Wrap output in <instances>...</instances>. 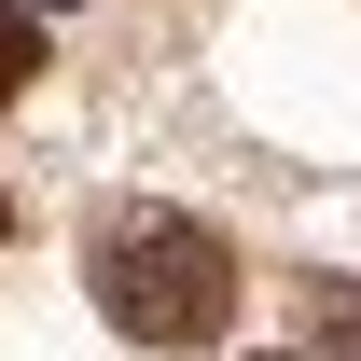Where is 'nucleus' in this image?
Masks as SVG:
<instances>
[{"instance_id": "obj_1", "label": "nucleus", "mask_w": 361, "mask_h": 361, "mask_svg": "<svg viewBox=\"0 0 361 361\" xmlns=\"http://www.w3.org/2000/svg\"><path fill=\"white\" fill-rule=\"evenodd\" d=\"M84 278H97V306H111L126 348H209L236 319V250L209 223H180V209H111Z\"/></svg>"}, {"instance_id": "obj_2", "label": "nucleus", "mask_w": 361, "mask_h": 361, "mask_svg": "<svg viewBox=\"0 0 361 361\" xmlns=\"http://www.w3.org/2000/svg\"><path fill=\"white\" fill-rule=\"evenodd\" d=\"M306 334H319V361H361V278H319Z\"/></svg>"}, {"instance_id": "obj_3", "label": "nucleus", "mask_w": 361, "mask_h": 361, "mask_svg": "<svg viewBox=\"0 0 361 361\" xmlns=\"http://www.w3.org/2000/svg\"><path fill=\"white\" fill-rule=\"evenodd\" d=\"M28 84H42V14L0 0V97H28Z\"/></svg>"}, {"instance_id": "obj_4", "label": "nucleus", "mask_w": 361, "mask_h": 361, "mask_svg": "<svg viewBox=\"0 0 361 361\" xmlns=\"http://www.w3.org/2000/svg\"><path fill=\"white\" fill-rule=\"evenodd\" d=\"M0 236H14V195H0Z\"/></svg>"}]
</instances>
